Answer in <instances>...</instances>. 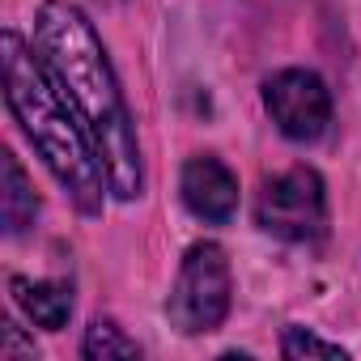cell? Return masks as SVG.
I'll return each mask as SVG.
<instances>
[{"mask_svg": "<svg viewBox=\"0 0 361 361\" xmlns=\"http://www.w3.org/2000/svg\"><path fill=\"white\" fill-rule=\"evenodd\" d=\"M183 200L204 221H230L238 209V183L217 157H192L183 170Z\"/></svg>", "mask_w": 361, "mask_h": 361, "instance_id": "obj_6", "label": "cell"}, {"mask_svg": "<svg viewBox=\"0 0 361 361\" xmlns=\"http://www.w3.org/2000/svg\"><path fill=\"white\" fill-rule=\"evenodd\" d=\"M13 298L47 331H60L68 323V314H73V293L60 281H26V276H13Z\"/></svg>", "mask_w": 361, "mask_h": 361, "instance_id": "obj_7", "label": "cell"}, {"mask_svg": "<svg viewBox=\"0 0 361 361\" xmlns=\"http://www.w3.org/2000/svg\"><path fill=\"white\" fill-rule=\"evenodd\" d=\"M0 357L13 361V357H35V340H22L18 323H5V344H0Z\"/></svg>", "mask_w": 361, "mask_h": 361, "instance_id": "obj_11", "label": "cell"}, {"mask_svg": "<svg viewBox=\"0 0 361 361\" xmlns=\"http://www.w3.org/2000/svg\"><path fill=\"white\" fill-rule=\"evenodd\" d=\"M5 98H9V111L18 115L22 132L30 136V145L43 153V161L60 178V188L73 196V204L90 217L102 213L106 170L94 153V140L85 136L77 111L60 94L43 56H35L13 30H5Z\"/></svg>", "mask_w": 361, "mask_h": 361, "instance_id": "obj_2", "label": "cell"}, {"mask_svg": "<svg viewBox=\"0 0 361 361\" xmlns=\"http://www.w3.org/2000/svg\"><path fill=\"white\" fill-rule=\"evenodd\" d=\"M0 170H5V188H0V192H5V230L9 234H22L39 217V196H35L30 178L22 174V166H18L13 153L0 157Z\"/></svg>", "mask_w": 361, "mask_h": 361, "instance_id": "obj_8", "label": "cell"}, {"mask_svg": "<svg viewBox=\"0 0 361 361\" xmlns=\"http://www.w3.org/2000/svg\"><path fill=\"white\" fill-rule=\"evenodd\" d=\"M102 5H115V0H102Z\"/></svg>", "mask_w": 361, "mask_h": 361, "instance_id": "obj_12", "label": "cell"}, {"mask_svg": "<svg viewBox=\"0 0 361 361\" xmlns=\"http://www.w3.org/2000/svg\"><path fill=\"white\" fill-rule=\"evenodd\" d=\"M81 353H85L90 361H111V357H136L140 348H136V340H128V336H123L115 323L98 319V323H90Z\"/></svg>", "mask_w": 361, "mask_h": 361, "instance_id": "obj_9", "label": "cell"}, {"mask_svg": "<svg viewBox=\"0 0 361 361\" xmlns=\"http://www.w3.org/2000/svg\"><path fill=\"white\" fill-rule=\"evenodd\" d=\"M35 43L56 77L60 94L77 111L85 136L94 140V153L106 170V183L119 200L140 196V153H136V132L119 94V81L111 73V60L85 22L81 9L68 0H47L35 22Z\"/></svg>", "mask_w": 361, "mask_h": 361, "instance_id": "obj_1", "label": "cell"}, {"mask_svg": "<svg viewBox=\"0 0 361 361\" xmlns=\"http://www.w3.org/2000/svg\"><path fill=\"white\" fill-rule=\"evenodd\" d=\"M281 353H285V357H327V361H344V357H348L340 344L319 340V336H310L306 327H289L285 340H281Z\"/></svg>", "mask_w": 361, "mask_h": 361, "instance_id": "obj_10", "label": "cell"}, {"mask_svg": "<svg viewBox=\"0 0 361 361\" xmlns=\"http://www.w3.org/2000/svg\"><path fill=\"white\" fill-rule=\"evenodd\" d=\"M264 102L276 119V128L289 136V140H314L323 136L327 119H331V94L327 85L306 73V68H285L268 81L264 90Z\"/></svg>", "mask_w": 361, "mask_h": 361, "instance_id": "obj_5", "label": "cell"}, {"mask_svg": "<svg viewBox=\"0 0 361 361\" xmlns=\"http://www.w3.org/2000/svg\"><path fill=\"white\" fill-rule=\"evenodd\" d=\"M170 323L178 331H213L230 310V264L217 243H196L170 293Z\"/></svg>", "mask_w": 361, "mask_h": 361, "instance_id": "obj_3", "label": "cell"}, {"mask_svg": "<svg viewBox=\"0 0 361 361\" xmlns=\"http://www.w3.org/2000/svg\"><path fill=\"white\" fill-rule=\"evenodd\" d=\"M327 221V196L319 174L306 166H293L276 178H268L259 192V226L285 243H310L323 234Z\"/></svg>", "mask_w": 361, "mask_h": 361, "instance_id": "obj_4", "label": "cell"}]
</instances>
